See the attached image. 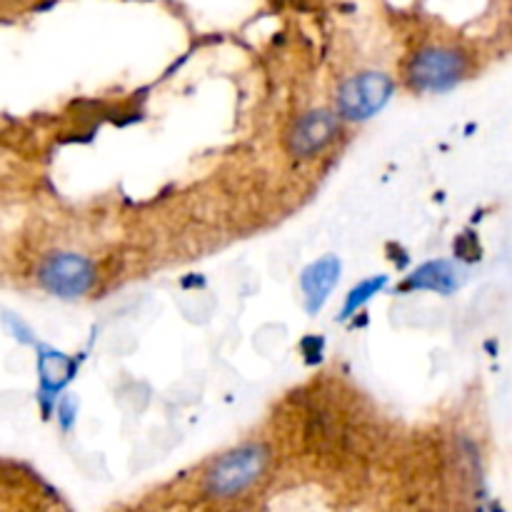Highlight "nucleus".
I'll return each mask as SVG.
<instances>
[{
	"mask_svg": "<svg viewBox=\"0 0 512 512\" xmlns=\"http://www.w3.org/2000/svg\"><path fill=\"white\" fill-rule=\"evenodd\" d=\"M75 413H78V403H75V398H63L58 405V418H60V425H63V430H70L75 423Z\"/></svg>",
	"mask_w": 512,
	"mask_h": 512,
	"instance_id": "9d476101",
	"label": "nucleus"
},
{
	"mask_svg": "<svg viewBox=\"0 0 512 512\" xmlns=\"http://www.w3.org/2000/svg\"><path fill=\"white\" fill-rule=\"evenodd\" d=\"M463 285V273L450 260H430L420 265L413 275L403 283L400 290H430V293L450 295Z\"/></svg>",
	"mask_w": 512,
	"mask_h": 512,
	"instance_id": "0eeeda50",
	"label": "nucleus"
},
{
	"mask_svg": "<svg viewBox=\"0 0 512 512\" xmlns=\"http://www.w3.org/2000/svg\"><path fill=\"white\" fill-rule=\"evenodd\" d=\"M338 110H308L293 123L288 133V150L295 158H313L323 148H328L340 133Z\"/></svg>",
	"mask_w": 512,
	"mask_h": 512,
	"instance_id": "39448f33",
	"label": "nucleus"
},
{
	"mask_svg": "<svg viewBox=\"0 0 512 512\" xmlns=\"http://www.w3.org/2000/svg\"><path fill=\"white\" fill-rule=\"evenodd\" d=\"M385 285H388V278H385V275H375V278H368L363 280V283L355 285V288L348 293V298H345L343 318H350L353 313H358V310L363 308L373 295H378Z\"/></svg>",
	"mask_w": 512,
	"mask_h": 512,
	"instance_id": "1a4fd4ad",
	"label": "nucleus"
},
{
	"mask_svg": "<svg viewBox=\"0 0 512 512\" xmlns=\"http://www.w3.org/2000/svg\"><path fill=\"white\" fill-rule=\"evenodd\" d=\"M270 453L263 443H248L220 455L205 473V493L210 498L228 500L243 495L265 475Z\"/></svg>",
	"mask_w": 512,
	"mask_h": 512,
	"instance_id": "f257e3e1",
	"label": "nucleus"
},
{
	"mask_svg": "<svg viewBox=\"0 0 512 512\" xmlns=\"http://www.w3.org/2000/svg\"><path fill=\"white\" fill-rule=\"evenodd\" d=\"M40 368V385H43V395H50L53 398L55 393L65 388L70 383L75 373V360H70L68 355L58 353V350L43 348L38 358Z\"/></svg>",
	"mask_w": 512,
	"mask_h": 512,
	"instance_id": "6e6552de",
	"label": "nucleus"
},
{
	"mask_svg": "<svg viewBox=\"0 0 512 512\" xmlns=\"http://www.w3.org/2000/svg\"><path fill=\"white\" fill-rule=\"evenodd\" d=\"M95 265L78 253H53L40 263L38 280L50 295L60 300H78L93 290Z\"/></svg>",
	"mask_w": 512,
	"mask_h": 512,
	"instance_id": "20e7f679",
	"label": "nucleus"
},
{
	"mask_svg": "<svg viewBox=\"0 0 512 512\" xmlns=\"http://www.w3.org/2000/svg\"><path fill=\"white\" fill-rule=\"evenodd\" d=\"M395 90V80L380 70H365L353 75L338 88V103L335 110L343 120L363 123L378 115L390 103Z\"/></svg>",
	"mask_w": 512,
	"mask_h": 512,
	"instance_id": "7ed1b4c3",
	"label": "nucleus"
},
{
	"mask_svg": "<svg viewBox=\"0 0 512 512\" xmlns=\"http://www.w3.org/2000/svg\"><path fill=\"white\" fill-rule=\"evenodd\" d=\"M468 73V55L453 45H428L408 60L405 78L418 93H445Z\"/></svg>",
	"mask_w": 512,
	"mask_h": 512,
	"instance_id": "f03ea898",
	"label": "nucleus"
},
{
	"mask_svg": "<svg viewBox=\"0 0 512 512\" xmlns=\"http://www.w3.org/2000/svg\"><path fill=\"white\" fill-rule=\"evenodd\" d=\"M340 270H343V265H340V260L335 255H325V258L315 260V263H310L303 270V275H300V288H303L305 310L310 315L320 313L323 305L328 303V298L333 295L335 285L340 280Z\"/></svg>",
	"mask_w": 512,
	"mask_h": 512,
	"instance_id": "423d86ee",
	"label": "nucleus"
}]
</instances>
